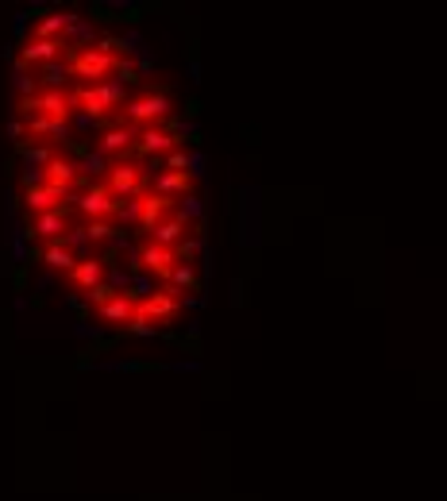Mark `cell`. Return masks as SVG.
Listing matches in <instances>:
<instances>
[{"instance_id":"obj_22","label":"cell","mask_w":447,"mask_h":501,"mask_svg":"<svg viewBox=\"0 0 447 501\" xmlns=\"http://www.w3.org/2000/svg\"><path fill=\"white\" fill-rule=\"evenodd\" d=\"M116 285H108V282H100V285H93V289H89V301H93V305H97V309H100V305H108V301H112V297H116Z\"/></svg>"},{"instance_id":"obj_9","label":"cell","mask_w":447,"mask_h":501,"mask_svg":"<svg viewBox=\"0 0 447 501\" xmlns=\"http://www.w3.org/2000/svg\"><path fill=\"white\" fill-rule=\"evenodd\" d=\"M174 209V197H162V193H150V197H139V205L132 209V216L139 220L147 232H155L158 224L166 220V212Z\"/></svg>"},{"instance_id":"obj_4","label":"cell","mask_w":447,"mask_h":501,"mask_svg":"<svg viewBox=\"0 0 447 501\" xmlns=\"http://www.w3.org/2000/svg\"><path fill=\"white\" fill-rule=\"evenodd\" d=\"M77 209H81L89 220H104V216H116V212H124V200L112 197V189H108L104 182H93L89 189L77 197Z\"/></svg>"},{"instance_id":"obj_3","label":"cell","mask_w":447,"mask_h":501,"mask_svg":"<svg viewBox=\"0 0 447 501\" xmlns=\"http://www.w3.org/2000/svg\"><path fill=\"white\" fill-rule=\"evenodd\" d=\"M170 97H166L162 89H155V93H143V97H135V100H127L124 104V120L127 124H158V120H166L170 116Z\"/></svg>"},{"instance_id":"obj_7","label":"cell","mask_w":447,"mask_h":501,"mask_svg":"<svg viewBox=\"0 0 447 501\" xmlns=\"http://www.w3.org/2000/svg\"><path fill=\"white\" fill-rule=\"evenodd\" d=\"M135 309H139L150 324H170L182 305H178V289H158V293H150V297H143Z\"/></svg>"},{"instance_id":"obj_6","label":"cell","mask_w":447,"mask_h":501,"mask_svg":"<svg viewBox=\"0 0 447 501\" xmlns=\"http://www.w3.org/2000/svg\"><path fill=\"white\" fill-rule=\"evenodd\" d=\"M66 58V39H31L24 50H19V70L27 66H50V62Z\"/></svg>"},{"instance_id":"obj_19","label":"cell","mask_w":447,"mask_h":501,"mask_svg":"<svg viewBox=\"0 0 447 501\" xmlns=\"http://www.w3.org/2000/svg\"><path fill=\"white\" fill-rule=\"evenodd\" d=\"M24 132H31V135H66V120H50V116H27Z\"/></svg>"},{"instance_id":"obj_10","label":"cell","mask_w":447,"mask_h":501,"mask_svg":"<svg viewBox=\"0 0 447 501\" xmlns=\"http://www.w3.org/2000/svg\"><path fill=\"white\" fill-rule=\"evenodd\" d=\"M139 262L150 270V274L170 278V274H174V267H178V255H174V247H162V243H147V247H139Z\"/></svg>"},{"instance_id":"obj_12","label":"cell","mask_w":447,"mask_h":501,"mask_svg":"<svg viewBox=\"0 0 447 501\" xmlns=\"http://www.w3.org/2000/svg\"><path fill=\"white\" fill-rule=\"evenodd\" d=\"M77 182V162L62 159V154H54V159L42 166V185H50V189L58 193H70V185Z\"/></svg>"},{"instance_id":"obj_16","label":"cell","mask_w":447,"mask_h":501,"mask_svg":"<svg viewBox=\"0 0 447 501\" xmlns=\"http://www.w3.org/2000/svg\"><path fill=\"white\" fill-rule=\"evenodd\" d=\"M174 135L170 132H158V127H147V132L139 135V139H135V154H158V150H174Z\"/></svg>"},{"instance_id":"obj_5","label":"cell","mask_w":447,"mask_h":501,"mask_svg":"<svg viewBox=\"0 0 447 501\" xmlns=\"http://www.w3.org/2000/svg\"><path fill=\"white\" fill-rule=\"evenodd\" d=\"M108 189H112V197L116 200H132V197H143V185H147V177H143L139 166H132V162H116V166L108 170Z\"/></svg>"},{"instance_id":"obj_11","label":"cell","mask_w":447,"mask_h":501,"mask_svg":"<svg viewBox=\"0 0 447 501\" xmlns=\"http://www.w3.org/2000/svg\"><path fill=\"white\" fill-rule=\"evenodd\" d=\"M70 228V220H66V209H54V212H39V216L27 224V235L31 239H62V232Z\"/></svg>"},{"instance_id":"obj_8","label":"cell","mask_w":447,"mask_h":501,"mask_svg":"<svg viewBox=\"0 0 447 501\" xmlns=\"http://www.w3.org/2000/svg\"><path fill=\"white\" fill-rule=\"evenodd\" d=\"M135 305H139V293L124 289V293H116V297L108 301V305H100L97 317L104 320V324H112V328H127L132 317H135Z\"/></svg>"},{"instance_id":"obj_15","label":"cell","mask_w":447,"mask_h":501,"mask_svg":"<svg viewBox=\"0 0 447 501\" xmlns=\"http://www.w3.org/2000/svg\"><path fill=\"white\" fill-rule=\"evenodd\" d=\"M39 262H47V267H54V270H66V274L77 267V259H74V250H70L66 239H54L50 247H42L39 250Z\"/></svg>"},{"instance_id":"obj_2","label":"cell","mask_w":447,"mask_h":501,"mask_svg":"<svg viewBox=\"0 0 447 501\" xmlns=\"http://www.w3.org/2000/svg\"><path fill=\"white\" fill-rule=\"evenodd\" d=\"M70 104L74 109H85L89 116H104L108 109H116V104H124V89L112 81H100V85H81V89L70 97Z\"/></svg>"},{"instance_id":"obj_14","label":"cell","mask_w":447,"mask_h":501,"mask_svg":"<svg viewBox=\"0 0 447 501\" xmlns=\"http://www.w3.org/2000/svg\"><path fill=\"white\" fill-rule=\"evenodd\" d=\"M100 274H104V262L100 259H77V267L70 270V285H77V289H85L89 293L93 285H100Z\"/></svg>"},{"instance_id":"obj_18","label":"cell","mask_w":447,"mask_h":501,"mask_svg":"<svg viewBox=\"0 0 447 501\" xmlns=\"http://www.w3.org/2000/svg\"><path fill=\"white\" fill-rule=\"evenodd\" d=\"M182 235H185V216H166L155 228V243H162V247H178Z\"/></svg>"},{"instance_id":"obj_20","label":"cell","mask_w":447,"mask_h":501,"mask_svg":"<svg viewBox=\"0 0 447 501\" xmlns=\"http://www.w3.org/2000/svg\"><path fill=\"white\" fill-rule=\"evenodd\" d=\"M185 189H189V174H174V170H170V174L158 177V193H162V197H170V193H185Z\"/></svg>"},{"instance_id":"obj_21","label":"cell","mask_w":447,"mask_h":501,"mask_svg":"<svg viewBox=\"0 0 447 501\" xmlns=\"http://www.w3.org/2000/svg\"><path fill=\"white\" fill-rule=\"evenodd\" d=\"M112 232H116V228L108 224V220H89V224L81 228V235H85V239H108Z\"/></svg>"},{"instance_id":"obj_17","label":"cell","mask_w":447,"mask_h":501,"mask_svg":"<svg viewBox=\"0 0 447 501\" xmlns=\"http://www.w3.org/2000/svg\"><path fill=\"white\" fill-rule=\"evenodd\" d=\"M135 147V135L127 132V127H108L104 135H100V154H124V150Z\"/></svg>"},{"instance_id":"obj_13","label":"cell","mask_w":447,"mask_h":501,"mask_svg":"<svg viewBox=\"0 0 447 501\" xmlns=\"http://www.w3.org/2000/svg\"><path fill=\"white\" fill-rule=\"evenodd\" d=\"M58 200H66V193H58V189H50V185H27L24 189V205L39 216V212H54V209H62Z\"/></svg>"},{"instance_id":"obj_1","label":"cell","mask_w":447,"mask_h":501,"mask_svg":"<svg viewBox=\"0 0 447 501\" xmlns=\"http://www.w3.org/2000/svg\"><path fill=\"white\" fill-rule=\"evenodd\" d=\"M120 70L116 54H104L100 47H81V50H70L66 54V74L70 77H81L89 85H100L104 77H112Z\"/></svg>"}]
</instances>
